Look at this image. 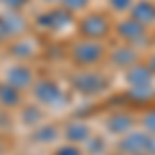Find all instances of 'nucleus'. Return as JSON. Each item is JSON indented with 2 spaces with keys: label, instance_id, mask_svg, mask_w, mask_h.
Listing matches in <instances>:
<instances>
[{
  "label": "nucleus",
  "instance_id": "nucleus-1",
  "mask_svg": "<svg viewBox=\"0 0 155 155\" xmlns=\"http://www.w3.org/2000/svg\"><path fill=\"white\" fill-rule=\"evenodd\" d=\"M81 31H83V35L97 39V37H104L110 31V23L104 15H89L81 23Z\"/></svg>",
  "mask_w": 155,
  "mask_h": 155
},
{
  "label": "nucleus",
  "instance_id": "nucleus-2",
  "mask_svg": "<svg viewBox=\"0 0 155 155\" xmlns=\"http://www.w3.org/2000/svg\"><path fill=\"white\" fill-rule=\"evenodd\" d=\"M74 87L83 93H99L106 89V79L97 72H85V74H79L72 79Z\"/></svg>",
  "mask_w": 155,
  "mask_h": 155
},
{
  "label": "nucleus",
  "instance_id": "nucleus-3",
  "mask_svg": "<svg viewBox=\"0 0 155 155\" xmlns=\"http://www.w3.org/2000/svg\"><path fill=\"white\" fill-rule=\"evenodd\" d=\"M74 60L79 62V64H93L97 60H101L104 56V48L95 44V41H83V44H79L77 48H74Z\"/></svg>",
  "mask_w": 155,
  "mask_h": 155
},
{
  "label": "nucleus",
  "instance_id": "nucleus-4",
  "mask_svg": "<svg viewBox=\"0 0 155 155\" xmlns=\"http://www.w3.org/2000/svg\"><path fill=\"white\" fill-rule=\"evenodd\" d=\"M130 87H143V85H151L153 81V72L149 66H130L126 77H124Z\"/></svg>",
  "mask_w": 155,
  "mask_h": 155
},
{
  "label": "nucleus",
  "instance_id": "nucleus-5",
  "mask_svg": "<svg viewBox=\"0 0 155 155\" xmlns=\"http://www.w3.org/2000/svg\"><path fill=\"white\" fill-rule=\"evenodd\" d=\"M118 33L128 41H141V39H145V27L137 23L134 19H128L118 25Z\"/></svg>",
  "mask_w": 155,
  "mask_h": 155
},
{
  "label": "nucleus",
  "instance_id": "nucleus-6",
  "mask_svg": "<svg viewBox=\"0 0 155 155\" xmlns=\"http://www.w3.org/2000/svg\"><path fill=\"white\" fill-rule=\"evenodd\" d=\"M147 143H149V137L143 134V132H132L128 134L122 143H120V149L126 151V153H141L143 149H147Z\"/></svg>",
  "mask_w": 155,
  "mask_h": 155
},
{
  "label": "nucleus",
  "instance_id": "nucleus-7",
  "mask_svg": "<svg viewBox=\"0 0 155 155\" xmlns=\"http://www.w3.org/2000/svg\"><path fill=\"white\" fill-rule=\"evenodd\" d=\"M132 19L137 23H141L143 27L155 23V4H151V2H139L132 8Z\"/></svg>",
  "mask_w": 155,
  "mask_h": 155
},
{
  "label": "nucleus",
  "instance_id": "nucleus-8",
  "mask_svg": "<svg viewBox=\"0 0 155 155\" xmlns=\"http://www.w3.org/2000/svg\"><path fill=\"white\" fill-rule=\"evenodd\" d=\"M130 124H132V118L126 116V114H114V116L107 118V128H110L112 132H116V134L126 132L128 128H130Z\"/></svg>",
  "mask_w": 155,
  "mask_h": 155
},
{
  "label": "nucleus",
  "instance_id": "nucleus-9",
  "mask_svg": "<svg viewBox=\"0 0 155 155\" xmlns=\"http://www.w3.org/2000/svg\"><path fill=\"white\" fill-rule=\"evenodd\" d=\"M37 97L44 101V104H54V101H58L60 97V89L56 85L52 83H41L39 85V89H37Z\"/></svg>",
  "mask_w": 155,
  "mask_h": 155
},
{
  "label": "nucleus",
  "instance_id": "nucleus-10",
  "mask_svg": "<svg viewBox=\"0 0 155 155\" xmlns=\"http://www.w3.org/2000/svg\"><path fill=\"white\" fill-rule=\"evenodd\" d=\"M112 60L118 64V66H130L132 62L137 60V54L132 52L130 48H118V50H114V54H112Z\"/></svg>",
  "mask_w": 155,
  "mask_h": 155
},
{
  "label": "nucleus",
  "instance_id": "nucleus-11",
  "mask_svg": "<svg viewBox=\"0 0 155 155\" xmlns=\"http://www.w3.org/2000/svg\"><path fill=\"white\" fill-rule=\"evenodd\" d=\"M66 137L71 141H85L89 137V126L83 122H72L71 126L66 128Z\"/></svg>",
  "mask_w": 155,
  "mask_h": 155
},
{
  "label": "nucleus",
  "instance_id": "nucleus-12",
  "mask_svg": "<svg viewBox=\"0 0 155 155\" xmlns=\"http://www.w3.org/2000/svg\"><path fill=\"white\" fill-rule=\"evenodd\" d=\"M29 81H31V74H29V71H25V68H15V71L8 74V83H11L15 89L29 85Z\"/></svg>",
  "mask_w": 155,
  "mask_h": 155
},
{
  "label": "nucleus",
  "instance_id": "nucleus-13",
  "mask_svg": "<svg viewBox=\"0 0 155 155\" xmlns=\"http://www.w3.org/2000/svg\"><path fill=\"white\" fill-rule=\"evenodd\" d=\"M0 97H2V101L8 104V106H15V104L19 101V95H17V89H15V87H0Z\"/></svg>",
  "mask_w": 155,
  "mask_h": 155
},
{
  "label": "nucleus",
  "instance_id": "nucleus-14",
  "mask_svg": "<svg viewBox=\"0 0 155 155\" xmlns=\"http://www.w3.org/2000/svg\"><path fill=\"white\" fill-rule=\"evenodd\" d=\"M153 89H151V85H143V87H132L130 89V95L137 97V99H143V101H147L149 97H153Z\"/></svg>",
  "mask_w": 155,
  "mask_h": 155
},
{
  "label": "nucleus",
  "instance_id": "nucleus-15",
  "mask_svg": "<svg viewBox=\"0 0 155 155\" xmlns=\"http://www.w3.org/2000/svg\"><path fill=\"white\" fill-rule=\"evenodd\" d=\"M143 124H145V128H147V130L155 132V110L147 112V114L143 116Z\"/></svg>",
  "mask_w": 155,
  "mask_h": 155
},
{
  "label": "nucleus",
  "instance_id": "nucleus-16",
  "mask_svg": "<svg viewBox=\"0 0 155 155\" xmlns=\"http://www.w3.org/2000/svg\"><path fill=\"white\" fill-rule=\"evenodd\" d=\"M110 2V6L114 8V11H126L128 6H130L132 0H107Z\"/></svg>",
  "mask_w": 155,
  "mask_h": 155
},
{
  "label": "nucleus",
  "instance_id": "nucleus-17",
  "mask_svg": "<svg viewBox=\"0 0 155 155\" xmlns=\"http://www.w3.org/2000/svg\"><path fill=\"white\" fill-rule=\"evenodd\" d=\"M87 2H89V0H64L66 8H71V11H74V8H83V6H87Z\"/></svg>",
  "mask_w": 155,
  "mask_h": 155
},
{
  "label": "nucleus",
  "instance_id": "nucleus-18",
  "mask_svg": "<svg viewBox=\"0 0 155 155\" xmlns=\"http://www.w3.org/2000/svg\"><path fill=\"white\" fill-rule=\"evenodd\" d=\"M56 155H81V153H79V149H74V147H62V149H58Z\"/></svg>",
  "mask_w": 155,
  "mask_h": 155
},
{
  "label": "nucleus",
  "instance_id": "nucleus-19",
  "mask_svg": "<svg viewBox=\"0 0 155 155\" xmlns=\"http://www.w3.org/2000/svg\"><path fill=\"white\" fill-rule=\"evenodd\" d=\"M147 149H149L151 153H155V137H153V139H149V143H147Z\"/></svg>",
  "mask_w": 155,
  "mask_h": 155
},
{
  "label": "nucleus",
  "instance_id": "nucleus-20",
  "mask_svg": "<svg viewBox=\"0 0 155 155\" xmlns=\"http://www.w3.org/2000/svg\"><path fill=\"white\" fill-rule=\"evenodd\" d=\"M6 2H8V4H11L12 8H17V6H19V4H23L25 0H6Z\"/></svg>",
  "mask_w": 155,
  "mask_h": 155
},
{
  "label": "nucleus",
  "instance_id": "nucleus-21",
  "mask_svg": "<svg viewBox=\"0 0 155 155\" xmlns=\"http://www.w3.org/2000/svg\"><path fill=\"white\" fill-rule=\"evenodd\" d=\"M149 68H151V72H155V56L151 58V62H149Z\"/></svg>",
  "mask_w": 155,
  "mask_h": 155
},
{
  "label": "nucleus",
  "instance_id": "nucleus-22",
  "mask_svg": "<svg viewBox=\"0 0 155 155\" xmlns=\"http://www.w3.org/2000/svg\"><path fill=\"white\" fill-rule=\"evenodd\" d=\"M0 151H2V145H0Z\"/></svg>",
  "mask_w": 155,
  "mask_h": 155
}]
</instances>
